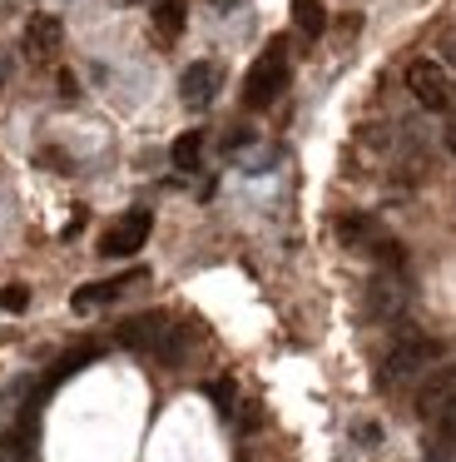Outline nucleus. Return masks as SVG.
Wrapping results in <instances>:
<instances>
[{
    "instance_id": "nucleus-8",
    "label": "nucleus",
    "mask_w": 456,
    "mask_h": 462,
    "mask_svg": "<svg viewBox=\"0 0 456 462\" xmlns=\"http://www.w3.org/2000/svg\"><path fill=\"white\" fill-rule=\"evenodd\" d=\"M164 328H169L164 313H139V319L119 323V343H124V348H134V353H154L159 338H164Z\"/></svg>"
},
{
    "instance_id": "nucleus-1",
    "label": "nucleus",
    "mask_w": 456,
    "mask_h": 462,
    "mask_svg": "<svg viewBox=\"0 0 456 462\" xmlns=\"http://www.w3.org/2000/svg\"><path fill=\"white\" fill-rule=\"evenodd\" d=\"M442 363V343L426 338V333H402V338L392 343V353L382 358V373H377V383H382L387 393L397 388H412V383H422L426 373Z\"/></svg>"
},
{
    "instance_id": "nucleus-7",
    "label": "nucleus",
    "mask_w": 456,
    "mask_h": 462,
    "mask_svg": "<svg viewBox=\"0 0 456 462\" xmlns=\"http://www.w3.org/2000/svg\"><path fill=\"white\" fill-rule=\"evenodd\" d=\"M65 45V25L55 15H30L25 25V55L30 60H55V51Z\"/></svg>"
},
{
    "instance_id": "nucleus-9",
    "label": "nucleus",
    "mask_w": 456,
    "mask_h": 462,
    "mask_svg": "<svg viewBox=\"0 0 456 462\" xmlns=\"http://www.w3.org/2000/svg\"><path fill=\"white\" fill-rule=\"evenodd\" d=\"M178 95H184V105H188V110H204V105L218 95V65H208V60L188 65V70H184V80H178Z\"/></svg>"
},
{
    "instance_id": "nucleus-6",
    "label": "nucleus",
    "mask_w": 456,
    "mask_h": 462,
    "mask_svg": "<svg viewBox=\"0 0 456 462\" xmlns=\"http://www.w3.org/2000/svg\"><path fill=\"white\" fill-rule=\"evenodd\" d=\"M149 229H154V214H149V209H129L124 219L99 239V254H105V259H129V254L144 249Z\"/></svg>"
},
{
    "instance_id": "nucleus-17",
    "label": "nucleus",
    "mask_w": 456,
    "mask_h": 462,
    "mask_svg": "<svg viewBox=\"0 0 456 462\" xmlns=\"http://www.w3.org/2000/svg\"><path fill=\"white\" fill-rule=\"evenodd\" d=\"M95 358H99V348H95V343H85V348H75L69 358H59V363H55V373H50V383H45V388H55V383H65L69 373H79L85 363H95Z\"/></svg>"
},
{
    "instance_id": "nucleus-3",
    "label": "nucleus",
    "mask_w": 456,
    "mask_h": 462,
    "mask_svg": "<svg viewBox=\"0 0 456 462\" xmlns=\"http://www.w3.org/2000/svg\"><path fill=\"white\" fill-rule=\"evenodd\" d=\"M412 303V289H406L402 269H377L372 283H367V319L372 323H397Z\"/></svg>"
},
{
    "instance_id": "nucleus-16",
    "label": "nucleus",
    "mask_w": 456,
    "mask_h": 462,
    "mask_svg": "<svg viewBox=\"0 0 456 462\" xmlns=\"http://www.w3.org/2000/svg\"><path fill=\"white\" fill-rule=\"evenodd\" d=\"M293 25H297L303 35H313V41H317V35L327 31V11H323V0H293Z\"/></svg>"
},
{
    "instance_id": "nucleus-13",
    "label": "nucleus",
    "mask_w": 456,
    "mask_h": 462,
    "mask_svg": "<svg viewBox=\"0 0 456 462\" xmlns=\"http://www.w3.org/2000/svg\"><path fill=\"white\" fill-rule=\"evenodd\" d=\"M188 343H194V333L178 328V323H169L164 338H159V348H154V358H159V363H169V368H178V363L188 358Z\"/></svg>"
},
{
    "instance_id": "nucleus-5",
    "label": "nucleus",
    "mask_w": 456,
    "mask_h": 462,
    "mask_svg": "<svg viewBox=\"0 0 456 462\" xmlns=\"http://www.w3.org/2000/svg\"><path fill=\"white\" fill-rule=\"evenodd\" d=\"M406 90H412V100L422 105V110H436V115L451 110V85H446L442 65H432V60H412V70H406Z\"/></svg>"
},
{
    "instance_id": "nucleus-20",
    "label": "nucleus",
    "mask_w": 456,
    "mask_h": 462,
    "mask_svg": "<svg viewBox=\"0 0 456 462\" xmlns=\"http://www.w3.org/2000/svg\"><path fill=\"white\" fill-rule=\"evenodd\" d=\"M442 140H446V154L456 160V110H446V130H442Z\"/></svg>"
},
{
    "instance_id": "nucleus-10",
    "label": "nucleus",
    "mask_w": 456,
    "mask_h": 462,
    "mask_svg": "<svg viewBox=\"0 0 456 462\" xmlns=\"http://www.w3.org/2000/svg\"><path fill=\"white\" fill-rule=\"evenodd\" d=\"M426 462H456V408L442 412L436 422H426Z\"/></svg>"
},
{
    "instance_id": "nucleus-21",
    "label": "nucleus",
    "mask_w": 456,
    "mask_h": 462,
    "mask_svg": "<svg viewBox=\"0 0 456 462\" xmlns=\"http://www.w3.org/2000/svg\"><path fill=\"white\" fill-rule=\"evenodd\" d=\"M357 438H362V442H377L382 432H377V422H362V428H357Z\"/></svg>"
},
{
    "instance_id": "nucleus-12",
    "label": "nucleus",
    "mask_w": 456,
    "mask_h": 462,
    "mask_svg": "<svg viewBox=\"0 0 456 462\" xmlns=\"http://www.w3.org/2000/svg\"><path fill=\"white\" fill-rule=\"evenodd\" d=\"M337 229H342V244H347V249H367V254H372L377 244L387 239V234L377 229V219H367V214H347Z\"/></svg>"
},
{
    "instance_id": "nucleus-4",
    "label": "nucleus",
    "mask_w": 456,
    "mask_h": 462,
    "mask_svg": "<svg viewBox=\"0 0 456 462\" xmlns=\"http://www.w3.org/2000/svg\"><path fill=\"white\" fill-rule=\"evenodd\" d=\"M451 408H456V363L451 368H432L422 383H416V418L422 422H436Z\"/></svg>"
},
{
    "instance_id": "nucleus-11",
    "label": "nucleus",
    "mask_w": 456,
    "mask_h": 462,
    "mask_svg": "<svg viewBox=\"0 0 456 462\" xmlns=\"http://www.w3.org/2000/svg\"><path fill=\"white\" fill-rule=\"evenodd\" d=\"M184 21H188L184 0H154V35H159V45H174L178 35H184Z\"/></svg>"
},
{
    "instance_id": "nucleus-2",
    "label": "nucleus",
    "mask_w": 456,
    "mask_h": 462,
    "mask_svg": "<svg viewBox=\"0 0 456 462\" xmlns=\"http://www.w3.org/2000/svg\"><path fill=\"white\" fill-rule=\"evenodd\" d=\"M283 90H287V45L273 41V45H268V51L253 60V70H248V80H243V105H248V110H268V105H273Z\"/></svg>"
},
{
    "instance_id": "nucleus-15",
    "label": "nucleus",
    "mask_w": 456,
    "mask_h": 462,
    "mask_svg": "<svg viewBox=\"0 0 456 462\" xmlns=\"http://www.w3.org/2000/svg\"><path fill=\"white\" fill-rule=\"evenodd\" d=\"M169 160H174V170H198V160H204V130L178 134L174 150H169Z\"/></svg>"
},
{
    "instance_id": "nucleus-14",
    "label": "nucleus",
    "mask_w": 456,
    "mask_h": 462,
    "mask_svg": "<svg viewBox=\"0 0 456 462\" xmlns=\"http://www.w3.org/2000/svg\"><path fill=\"white\" fill-rule=\"evenodd\" d=\"M119 289H124V279H105V283H85V289H75V313H89V309H99V303H109V299H119Z\"/></svg>"
},
{
    "instance_id": "nucleus-18",
    "label": "nucleus",
    "mask_w": 456,
    "mask_h": 462,
    "mask_svg": "<svg viewBox=\"0 0 456 462\" xmlns=\"http://www.w3.org/2000/svg\"><path fill=\"white\" fill-rule=\"evenodd\" d=\"M208 398H214V408H218V412H223V418H228V412H233V383H228V378L208 383Z\"/></svg>"
},
{
    "instance_id": "nucleus-19",
    "label": "nucleus",
    "mask_w": 456,
    "mask_h": 462,
    "mask_svg": "<svg viewBox=\"0 0 456 462\" xmlns=\"http://www.w3.org/2000/svg\"><path fill=\"white\" fill-rule=\"evenodd\" d=\"M25 303H30V289H25V283H10V289L0 293V309H5V313H20Z\"/></svg>"
}]
</instances>
